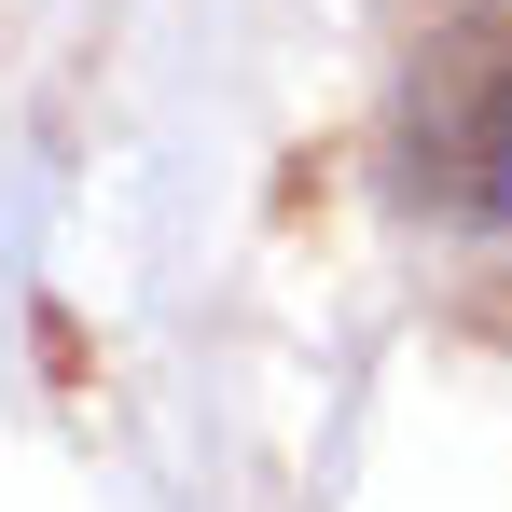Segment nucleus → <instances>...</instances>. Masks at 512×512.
I'll use <instances>...</instances> for the list:
<instances>
[{
  "mask_svg": "<svg viewBox=\"0 0 512 512\" xmlns=\"http://www.w3.org/2000/svg\"><path fill=\"white\" fill-rule=\"evenodd\" d=\"M388 194L429 222H512V0L429 14L388 84Z\"/></svg>",
  "mask_w": 512,
  "mask_h": 512,
  "instance_id": "nucleus-1",
  "label": "nucleus"
}]
</instances>
